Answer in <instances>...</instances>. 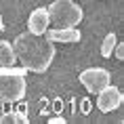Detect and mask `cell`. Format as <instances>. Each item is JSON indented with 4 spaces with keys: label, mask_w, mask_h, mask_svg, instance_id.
I'll return each mask as SVG.
<instances>
[{
    "label": "cell",
    "mask_w": 124,
    "mask_h": 124,
    "mask_svg": "<svg viewBox=\"0 0 124 124\" xmlns=\"http://www.w3.org/2000/svg\"><path fill=\"white\" fill-rule=\"evenodd\" d=\"M13 48L21 65L34 74L46 72L55 59V42H51L44 34L38 36L32 32H23L15 38Z\"/></svg>",
    "instance_id": "6da1fadb"
},
{
    "label": "cell",
    "mask_w": 124,
    "mask_h": 124,
    "mask_svg": "<svg viewBox=\"0 0 124 124\" xmlns=\"http://www.w3.org/2000/svg\"><path fill=\"white\" fill-rule=\"evenodd\" d=\"M25 67H2L0 65V101L2 103H15L25 97Z\"/></svg>",
    "instance_id": "7a4b0ae2"
},
{
    "label": "cell",
    "mask_w": 124,
    "mask_h": 124,
    "mask_svg": "<svg viewBox=\"0 0 124 124\" xmlns=\"http://www.w3.org/2000/svg\"><path fill=\"white\" fill-rule=\"evenodd\" d=\"M46 11L51 23H57L59 27H78L84 19V11L80 4H76V0H55Z\"/></svg>",
    "instance_id": "3957f363"
},
{
    "label": "cell",
    "mask_w": 124,
    "mask_h": 124,
    "mask_svg": "<svg viewBox=\"0 0 124 124\" xmlns=\"http://www.w3.org/2000/svg\"><path fill=\"white\" fill-rule=\"evenodd\" d=\"M80 82H82V86L88 93L97 95L103 86L111 84V74L105 67H88L84 72H80Z\"/></svg>",
    "instance_id": "277c9868"
},
{
    "label": "cell",
    "mask_w": 124,
    "mask_h": 124,
    "mask_svg": "<svg viewBox=\"0 0 124 124\" xmlns=\"http://www.w3.org/2000/svg\"><path fill=\"white\" fill-rule=\"evenodd\" d=\"M120 105H122V93H120L118 86L107 84L97 93V107L103 114H109V111L118 109Z\"/></svg>",
    "instance_id": "5b68a950"
},
{
    "label": "cell",
    "mask_w": 124,
    "mask_h": 124,
    "mask_svg": "<svg viewBox=\"0 0 124 124\" xmlns=\"http://www.w3.org/2000/svg\"><path fill=\"white\" fill-rule=\"evenodd\" d=\"M48 25H51V17H48V11H46L44 7H38V8H34L32 13H30V19H27V32L42 36V34L48 30Z\"/></svg>",
    "instance_id": "8992f818"
},
{
    "label": "cell",
    "mask_w": 124,
    "mask_h": 124,
    "mask_svg": "<svg viewBox=\"0 0 124 124\" xmlns=\"http://www.w3.org/2000/svg\"><path fill=\"white\" fill-rule=\"evenodd\" d=\"M44 36L51 42H80L82 34L78 27H57V30H46Z\"/></svg>",
    "instance_id": "52a82bcc"
},
{
    "label": "cell",
    "mask_w": 124,
    "mask_h": 124,
    "mask_svg": "<svg viewBox=\"0 0 124 124\" xmlns=\"http://www.w3.org/2000/svg\"><path fill=\"white\" fill-rule=\"evenodd\" d=\"M15 61H17V55H15L13 44L7 42V40H0V65L11 67V65H15Z\"/></svg>",
    "instance_id": "ba28073f"
},
{
    "label": "cell",
    "mask_w": 124,
    "mask_h": 124,
    "mask_svg": "<svg viewBox=\"0 0 124 124\" xmlns=\"http://www.w3.org/2000/svg\"><path fill=\"white\" fill-rule=\"evenodd\" d=\"M8 122H27V114L25 109H19V111H7V114H0V124H8Z\"/></svg>",
    "instance_id": "9c48e42d"
},
{
    "label": "cell",
    "mask_w": 124,
    "mask_h": 124,
    "mask_svg": "<svg viewBox=\"0 0 124 124\" xmlns=\"http://www.w3.org/2000/svg\"><path fill=\"white\" fill-rule=\"evenodd\" d=\"M116 42H118L116 34L109 32V34L103 38V42H101V57H105V59L111 57V55H114V46H116Z\"/></svg>",
    "instance_id": "30bf717a"
},
{
    "label": "cell",
    "mask_w": 124,
    "mask_h": 124,
    "mask_svg": "<svg viewBox=\"0 0 124 124\" xmlns=\"http://www.w3.org/2000/svg\"><path fill=\"white\" fill-rule=\"evenodd\" d=\"M114 53H116V59H120V61L124 59V44H122V42H116V46H114Z\"/></svg>",
    "instance_id": "8fae6325"
},
{
    "label": "cell",
    "mask_w": 124,
    "mask_h": 124,
    "mask_svg": "<svg viewBox=\"0 0 124 124\" xmlns=\"http://www.w3.org/2000/svg\"><path fill=\"white\" fill-rule=\"evenodd\" d=\"M48 124H65V118L55 116V118H51V120H48Z\"/></svg>",
    "instance_id": "7c38bea8"
},
{
    "label": "cell",
    "mask_w": 124,
    "mask_h": 124,
    "mask_svg": "<svg viewBox=\"0 0 124 124\" xmlns=\"http://www.w3.org/2000/svg\"><path fill=\"white\" fill-rule=\"evenodd\" d=\"M2 27H4V23H2V15H0V30H2Z\"/></svg>",
    "instance_id": "4fadbf2b"
}]
</instances>
